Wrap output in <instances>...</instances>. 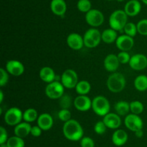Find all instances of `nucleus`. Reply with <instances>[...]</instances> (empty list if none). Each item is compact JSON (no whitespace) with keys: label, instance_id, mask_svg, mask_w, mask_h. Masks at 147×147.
<instances>
[{"label":"nucleus","instance_id":"nucleus-15","mask_svg":"<svg viewBox=\"0 0 147 147\" xmlns=\"http://www.w3.org/2000/svg\"><path fill=\"white\" fill-rule=\"evenodd\" d=\"M67 44L73 50H80L84 46L83 37L76 33H72L67 37Z\"/></svg>","mask_w":147,"mask_h":147},{"label":"nucleus","instance_id":"nucleus-29","mask_svg":"<svg viewBox=\"0 0 147 147\" xmlns=\"http://www.w3.org/2000/svg\"><path fill=\"white\" fill-rule=\"evenodd\" d=\"M6 144L7 147H24L25 146L24 139L15 135L9 138Z\"/></svg>","mask_w":147,"mask_h":147},{"label":"nucleus","instance_id":"nucleus-35","mask_svg":"<svg viewBox=\"0 0 147 147\" xmlns=\"http://www.w3.org/2000/svg\"><path fill=\"white\" fill-rule=\"evenodd\" d=\"M59 119L63 122H65L71 119V113L69 109H61L57 114Z\"/></svg>","mask_w":147,"mask_h":147},{"label":"nucleus","instance_id":"nucleus-9","mask_svg":"<svg viewBox=\"0 0 147 147\" xmlns=\"http://www.w3.org/2000/svg\"><path fill=\"white\" fill-rule=\"evenodd\" d=\"M86 21L91 27H98L104 22V15L100 10L91 9L90 11L86 13Z\"/></svg>","mask_w":147,"mask_h":147},{"label":"nucleus","instance_id":"nucleus-30","mask_svg":"<svg viewBox=\"0 0 147 147\" xmlns=\"http://www.w3.org/2000/svg\"><path fill=\"white\" fill-rule=\"evenodd\" d=\"M144 110L143 103L139 100H134L130 102V111L131 113L139 115L142 113Z\"/></svg>","mask_w":147,"mask_h":147},{"label":"nucleus","instance_id":"nucleus-32","mask_svg":"<svg viewBox=\"0 0 147 147\" xmlns=\"http://www.w3.org/2000/svg\"><path fill=\"white\" fill-rule=\"evenodd\" d=\"M123 31L127 35L131 36L132 37H134L136 33H138L136 24L132 22H127V24L125 25L124 28H123Z\"/></svg>","mask_w":147,"mask_h":147},{"label":"nucleus","instance_id":"nucleus-7","mask_svg":"<svg viewBox=\"0 0 147 147\" xmlns=\"http://www.w3.org/2000/svg\"><path fill=\"white\" fill-rule=\"evenodd\" d=\"M65 87L59 81L49 83L45 87V94L50 99H60L64 95Z\"/></svg>","mask_w":147,"mask_h":147},{"label":"nucleus","instance_id":"nucleus-20","mask_svg":"<svg viewBox=\"0 0 147 147\" xmlns=\"http://www.w3.org/2000/svg\"><path fill=\"white\" fill-rule=\"evenodd\" d=\"M128 133L123 129H116L112 135V142L116 146H122L128 141Z\"/></svg>","mask_w":147,"mask_h":147},{"label":"nucleus","instance_id":"nucleus-42","mask_svg":"<svg viewBox=\"0 0 147 147\" xmlns=\"http://www.w3.org/2000/svg\"><path fill=\"white\" fill-rule=\"evenodd\" d=\"M134 133H135V135H136L137 138H142V137L144 135V132L143 131H142V129L139 130V131H136V132Z\"/></svg>","mask_w":147,"mask_h":147},{"label":"nucleus","instance_id":"nucleus-22","mask_svg":"<svg viewBox=\"0 0 147 147\" xmlns=\"http://www.w3.org/2000/svg\"><path fill=\"white\" fill-rule=\"evenodd\" d=\"M32 126L30 124V122H22L19 123L18 125L14 127V135L20 137V138H25L29 134H30L31 132Z\"/></svg>","mask_w":147,"mask_h":147},{"label":"nucleus","instance_id":"nucleus-19","mask_svg":"<svg viewBox=\"0 0 147 147\" xmlns=\"http://www.w3.org/2000/svg\"><path fill=\"white\" fill-rule=\"evenodd\" d=\"M37 125L42 131H48L53 125V118L49 113H42L37 118Z\"/></svg>","mask_w":147,"mask_h":147},{"label":"nucleus","instance_id":"nucleus-24","mask_svg":"<svg viewBox=\"0 0 147 147\" xmlns=\"http://www.w3.org/2000/svg\"><path fill=\"white\" fill-rule=\"evenodd\" d=\"M117 37V33L116 30L112 28L106 29L105 30H103V33H101L102 40L107 44L116 42Z\"/></svg>","mask_w":147,"mask_h":147},{"label":"nucleus","instance_id":"nucleus-46","mask_svg":"<svg viewBox=\"0 0 147 147\" xmlns=\"http://www.w3.org/2000/svg\"><path fill=\"white\" fill-rule=\"evenodd\" d=\"M117 1H119V2H122V1H123L124 0H116Z\"/></svg>","mask_w":147,"mask_h":147},{"label":"nucleus","instance_id":"nucleus-21","mask_svg":"<svg viewBox=\"0 0 147 147\" xmlns=\"http://www.w3.org/2000/svg\"><path fill=\"white\" fill-rule=\"evenodd\" d=\"M142 10V4L138 0H130L124 7V12L128 16L134 17L136 16Z\"/></svg>","mask_w":147,"mask_h":147},{"label":"nucleus","instance_id":"nucleus-10","mask_svg":"<svg viewBox=\"0 0 147 147\" xmlns=\"http://www.w3.org/2000/svg\"><path fill=\"white\" fill-rule=\"evenodd\" d=\"M124 124L128 129L134 132L142 130L144 126L143 120L139 115L133 113L126 115L124 119Z\"/></svg>","mask_w":147,"mask_h":147},{"label":"nucleus","instance_id":"nucleus-41","mask_svg":"<svg viewBox=\"0 0 147 147\" xmlns=\"http://www.w3.org/2000/svg\"><path fill=\"white\" fill-rule=\"evenodd\" d=\"M42 131V130L38 125H34V126H32L30 134L34 137H39L41 135Z\"/></svg>","mask_w":147,"mask_h":147},{"label":"nucleus","instance_id":"nucleus-2","mask_svg":"<svg viewBox=\"0 0 147 147\" xmlns=\"http://www.w3.org/2000/svg\"><path fill=\"white\" fill-rule=\"evenodd\" d=\"M128 15L124 10H117L113 12L109 17V25L116 31L123 30L128 22Z\"/></svg>","mask_w":147,"mask_h":147},{"label":"nucleus","instance_id":"nucleus-45","mask_svg":"<svg viewBox=\"0 0 147 147\" xmlns=\"http://www.w3.org/2000/svg\"><path fill=\"white\" fill-rule=\"evenodd\" d=\"M142 1L144 4H145L146 5H147V0H142Z\"/></svg>","mask_w":147,"mask_h":147},{"label":"nucleus","instance_id":"nucleus-1","mask_svg":"<svg viewBox=\"0 0 147 147\" xmlns=\"http://www.w3.org/2000/svg\"><path fill=\"white\" fill-rule=\"evenodd\" d=\"M64 136L71 141H80L83 137V129L79 122L76 120L70 119L64 123L63 127Z\"/></svg>","mask_w":147,"mask_h":147},{"label":"nucleus","instance_id":"nucleus-16","mask_svg":"<svg viewBox=\"0 0 147 147\" xmlns=\"http://www.w3.org/2000/svg\"><path fill=\"white\" fill-rule=\"evenodd\" d=\"M103 121L107 128L111 129H118L121 124L120 115L113 112H109L107 115H105L103 117Z\"/></svg>","mask_w":147,"mask_h":147},{"label":"nucleus","instance_id":"nucleus-26","mask_svg":"<svg viewBox=\"0 0 147 147\" xmlns=\"http://www.w3.org/2000/svg\"><path fill=\"white\" fill-rule=\"evenodd\" d=\"M90 89L91 85L86 80L80 81L76 86V90L79 95H86L90 92Z\"/></svg>","mask_w":147,"mask_h":147},{"label":"nucleus","instance_id":"nucleus-6","mask_svg":"<svg viewBox=\"0 0 147 147\" xmlns=\"http://www.w3.org/2000/svg\"><path fill=\"white\" fill-rule=\"evenodd\" d=\"M4 121L6 123L11 126H16L20 123L23 119V113L21 110L16 107L7 110L4 114Z\"/></svg>","mask_w":147,"mask_h":147},{"label":"nucleus","instance_id":"nucleus-44","mask_svg":"<svg viewBox=\"0 0 147 147\" xmlns=\"http://www.w3.org/2000/svg\"><path fill=\"white\" fill-rule=\"evenodd\" d=\"M0 147H7V144H0Z\"/></svg>","mask_w":147,"mask_h":147},{"label":"nucleus","instance_id":"nucleus-4","mask_svg":"<svg viewBox=\"0 0 147 147\" xmlns=\"http://www.w3.org/2000/svg\"><path fill=\"white\" fill-rule=\"evenodd\" d=\"M111 105L109 99L104 96L98 95L92 100V109L96 115L104 117L110 111Z\"/></svg>","mask_w":147,"mask_h":147},{"label":"nucleus","instance_id":"nucleus-12","mask_svg":"<svg viewBox=\"0 0 147 147\" xmlns=\"http://www.w3.org/2000/svg\"><path fill=\"white\" fill-rule=\"evenodd\" d=\"M6 70L12 76H19L24 72V66L18 60H9L6 63Z\"/></svg>","mask_w":147,"mask_h":147},{"label":"nucleus","instance_id":"nucleus-34","mask_svg":"<svg viewBox=\"0 0 147 147\" xmlns=\"http://www.w3.org/2000/svg\"><path fill=\"white\" fill-rule=\"evenodd\" d=\"M138 33L142 35H147V19H143L136 24Z\"/></svg>","mask_w":147,"mask_h":147},{"label":"nucleus","instance_id":"nucleus-40","mask_svg":"<svg viewBox=\"0 0 147 147\" xmlns=\"http://www.w3.org/2000/svg\"><path fill=\"white\" fill-rule=\"evenodd\" d=\"M8 133L4 127H0V144H5L8 140Z\"/></svg>","mask_w":147,"mask_h":147},{"label":"nucleus","instance_id":"nucleus-14","mask_svg":"<svg viewBox=\"0 0 147 147\" xmlns=\"http://www.w3.org/2000/svg\"><path fill=\"white\" fill-rule=\"evenodd\" d=\"M75 108L79 111L85 112L92 108V101L90 98L86 95H78L75 99L74 102Z\"/></svg>","mask_w":147,"mask_h":147},{"label":"nucleus","instance_id":"nucleus-33","mask_svg":"<svg viewBox=\"0 0 147 147\" xmlns=\"http://www.w3.org/2000/svg\"><path fill=\"white\" fill-rule=\"evenodd\" d=\"M72 99L70 95H63L60 98V106L61 109H69L71 106Z\"/></svg>","mask_w":147,"mask_h":147},{"label":"nucleus","instance_id":"nucleus-27","mask_svg":"<svg viewBox=\"0 0 147 147\" xmlns=\"http://www.w3.org/2000/svg\"><path fill=\"white\" fill-rule=\"evenodd\" d=\"M134 86L140 92L147 90V76L142 74L136 76L134 80Z\"/></svg>","mask_w":147,"mask_h":147},{"label":"nucleus","instance_id":"nucleus-43","mask_svg":"<svg viewBox=\"0 0 147 147\" xmlns=\"http://www.w3.org/2000/svg\"><path fill=\"white\" fill-rule=\"evenodd\" d=\"M3 99H4V94H3L2 90H0V102H3Z\"/></svg>","mask_w":147,"mask_h":147},{"label":"nucleus","instance_id":"nucleus-11","mask_svg":"<svg viewBox=\"0 0 147 147\" xmlns=\"http://www.w3.org/2000/svg\"><path fill=\"white\" fill-rule=\"evenodd\" d=\"M129 66L132 69L142 71L147 67V57L142 53H137L131 57Z\"/></svg>","mask_w":147,"mask_h":147},{"label":"nucleus","instance_id":"nucleus-38","mask_svg":"<svg viewBox=\"0 0 147 147\" xmlns=\"http://www.w3.org/2000/svg\"><path fill=\"white\" fill-rule=\"evenodd\" d=\"M81 147H95V142L93 138L89 136H84L80 139Z\"/></svg>","mask_w":147,"mask_h":147},{"label":"nucleus","instance_id":"nucleus-28","mask_svg":"<svg viewBox=\"0 0 147 147\" xmlns=\"http://www.w3.org/2000/svg\"><path fill=\"white\" fill-rule=\"evenodd\" d=\"M38 117L37 111L34 108H28L23 112V120L27 122H34Z\"/></svg>","mask_w":147,"mask_h":147},{"label":"nucleus","instance_id":"nucleus-25","mask_svg":"<svg viewBox=\"0 0 147 147\" xmlns=\"http://www.w3.org/2000/svg\"><path fill=\"white\" fill-rule=\"evenodd\" d=\"M115 110L120 116L127 115L130 111V103L126 101H119L115 105Z\"/></svg>","mask_w":147,"mask_h":147},{"label":"nucleus","instance_id":"nucleus-13","mask_svg":"<svg viewBox=\"0 0 147 147\" xmlns=\"http://www.w3.org/2000/svg\"><path fill=\"white\" fill-rule=\"evenodd\" d=\"M116 47L121 51H128L133 48L134 40L133 37L127 35H121L119 36L116 40Z\"/></svg>","mask_w":147,"mask_h":147},{"label":"nucleus","instance_id":"nucleus-18","mask_svg":"<svg viewBox=\"0 0 147 147\" xmlns=\"http://www.w3.org/2000/svg\"><path fill=\"white\" fill-rule=\"evenodd\" d=\"M50 10L55 15L63 17L67 11V4L65 0H52Z\"/></svg>","mask_w":147,"mask_h":147},{"label":"nucleus","instance_id":"nucleus-37","mask_svg":"<svg viewBox=\"0 0 147 147\" xmlns=\"http://www.w3.org/2000/svg\"><path fill=\"white\" fill-rule=\"evenodd\" d=\"M117 56L120 63H122V64L129 63V61H130L131 57L127 51H121L117 55Z\"/></svg>","mask_w":147,"mask_h":147},{"label":"nucleus","instance_id":"nucleus-3","mask_svg":"<svg viewBox=\"0 0 147 147\" xmlns=\"http://www.w3.org/2000/svg\"><path fill=\"white\" fill-rule=\"evenodd\" d=\"M126 82V79L122 74L113 72L108 78L106 85L111 92L119 93L125 88Z\"/></svg>","mask_w":147,"mask_h":147},{"label":"nucleus","instance_id":"nucleus-39","mask_svg":"<svg viewBox=\"0 0 147 147\" xmlns=\"http://www.w3.org/2000/svg\"><path fill=\"white\" fill-rule=\"evenodd\" d=\"M9 81L8 72L4 68L0 69V86H4Z\"/></svg>","mask_w":147,"mask_h":147},{"label":"nucleus","instance_id":"nucleus-36","mask_svg":"<svg viewBox=\"0 0 147 147\" xmlns=\"http://www.w3.org/2000/svg\"><path fill=\"white\" fill-rule=\"evenodd\" d=\"M107 128V126L103 120L98 121L94 125V131L96 132V133L98 134V135H102V134L105 133Z\"/></svg>","mask_w":147,"mask_h":147},{"label":"nucleus","instance_id":"nucleus-5","mask_svg":"<svg viewBox=\"0 0 147 147\" xmlns=\"http://www.w3.org/2000/svg\"><path fill=\"white\" fill-rule=\"evenodd\" d=\"M84 46L89 48H93L98 46L101 39V33L96 28L88 29L83 36Z\"/></svg>","mask_w":147,"mask_h":147},{"label":"nucleus","instance_id":"nucleus-8","mask_svg":"<svg viewBox=\"0 0 147 147\" xmlns=\"http://www.w3.org/2000/svg\"><path fill=\"white\" fill-rule=\"evenodd\" d=\"M60 82L65 88L73 89L76 88L78 82V76L77 73L73 69H67L65 71L60 77Z\"/></svg>","mask_w":147,"mask_h":147},{"label":"nucleus","instance_id":"nucleus-23","mask_svg":"<svg viewBox=\"0 0 147 147\" xmlns=\"http://www.w3.org/2000/svg\"><path fill=\"white\" fill-rule=\"evenodd\" d=\"M40 77L43 82L49 84L55 81L56 75L54 70L50 66H44L40 71Z\"/></svg>","mask_w":147,"mask_h":147},{"label":"nucleus","instance_id":"nucleus-31","mask_svg":"<svg viewBox=\"0 0 147 147\" xmlns=\"http://www.w3.org/2000/svg\"><path fill=\"white\" fill-rule=\"evenodd\" d=\"M77 7L78 10L81 12L87 13L92 9V4L90 0H78Z\"/></svg>","mask_w":147,"mask_h":147},{"label":"nucleus","instance_id":"nucleus-47","mask_svg":"<svg viewBox=\"0 0 147 147\" xmlns=\"http://www.w3.org/2000/svg\"><path fill=\"white\" fill-rule=\"evenodd\" d=\"M109 1H112V0H109Z\"/></svg>","mask_w":147,"mask_h":147},{"label":"nucleus","instance_id":"nucleus-17","mask_svg":"<svg viewBox=\"0 0 147 147\" xmlns=\"http://www.w3.org/2000/svg\"><path fill=\"white\" fill-rule=\"evenodd\" d=\"M119 64H120V62L118 59L117 55L113 54V53L106 56L103 61L105 69L109 72H116V71L119 68Z\"/></svg>","mask_w":147,"mask_h":147}]
</instances>
